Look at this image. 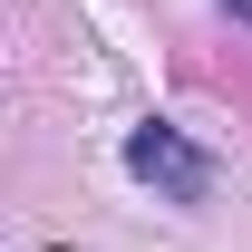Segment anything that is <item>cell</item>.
I'll return each instance as SVG.
<instances>
[{"label": "cell", "mask_w": 252, "mask_h": 252, "mask_svg": "<svg viewBox=\"0 0 252 252\" xmlns=\"http://www.w3.org/2000/svg\"><path fill=\"white\" fill-rule=\"evenodd\" d=\"M126 175H136V185H156L165 204H214V156L194 146L185 126H165V117L126 126Z\"/></svg>", "instance_id": "6da1fadb"}, {"label": "cell", "mask_w": 252, "mask_h": 252, "mask_svg": "<svg viewBox=\"0 0 252 252\" xmlns=\"http://www.w3.org/2000/svg\"><path fill=\"white\" fill-rule=\"evenodd\" d=\"M233 10H252V0H233Z\"/></svg>", "instance_id": "7a4b0ae2"}]
</instances>
